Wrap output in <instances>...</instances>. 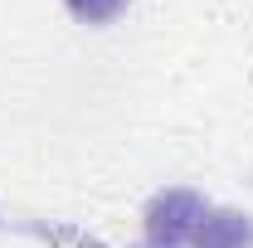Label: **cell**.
<instances>
[{"label": "cell", "instance_id": "obj_2", "mask_svg": "<svg viewBox=\"0 0 253 248\" xmlns=\"http://www.w3.org/2000/svg\"><path fill=\"white\" fill-rule=\"evenodd\" d=\"M190 248H253V214L249 209H205L195 224Z\"/></svg>", "mask_w": 253, "mask_h": 248}, {"label": "cell", "instance_id": "obj_4", "mask_svg": "<svg viewBox=\"0 0 253 248\" xmlns=\"http://www.w3.org/2000/svg\"><path fill=\"white\" fill-rule=\"evenodd\" d=\"M141 248H156V244H141Z\"/></svg>", "mask_w": 253, "mask_h": 248}, {"label": "cell", "instance_id": "obj_3", "mask_svg": "<svg viewBox=\"0 0 253 248\" xmlns=\"http://www.w3.org/2000/svg\"><path fill=\"white\" fill-rule=\"evenodd\" d=\"M63 10L78 20V25H107L126 10V0H63Z\"/></svg>", "mask_w": 253, "mask_h": 248}, {"label": "cell", "instance_id": "obj_1", "mask_svg": "<svg viewBox=\"0 0 253 248\" xmlns=\"http://www.w3.org/2000/svg\"><path fill=\"white\" fill-rule=\"evenodd\" d=\"M205 200L195 195V190H185V185H170V190H156L151 195V205H146V239L156 248H175L180 239H190L195 234V224L205 219Z\"/></svg>", "mask_w": 253, "mask_h": 248}]
</instances>
